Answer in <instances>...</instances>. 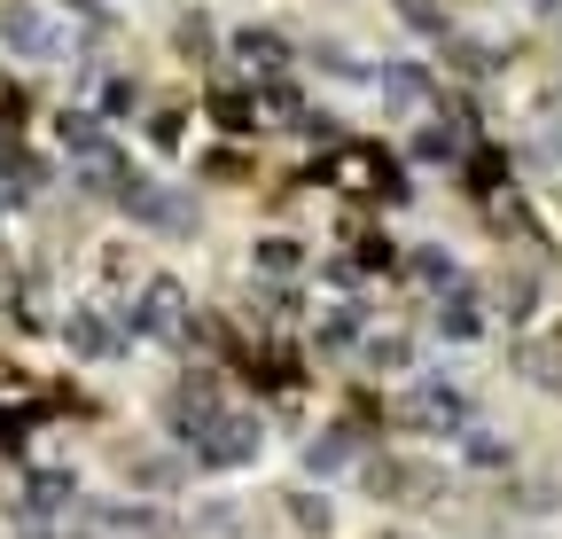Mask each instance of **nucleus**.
Listing matches in <instances>:
<instances>
[{
  "mask_svg": "<svg viewBox=\"0 0 562 539\" xmlns=\"http://www.w3.org/2000/svg\"><path fill=\"white\" fill-rule=\"evenodd\" d=\"M220 63H227V79L266 87V79H290V71H297V40L273 32V24H235V32L220 40Z\"/></svg>",
  "mask_w": 562,
  "mask_h": 539,
  "instance_id": "nucleus-1",
  "label": "nucleus"
},
{
  "mask_svg": "<svg viewBox=\"0 0 562 539\" xmlns=\"http://www.w3.org/2000/svg\"><path fill=\"white\" fill-rule=\"evenodd\" d=\"M63 47H70V32H63V16L47 9V0H9V9H0V55L47 63V55H63Z\"/></svg>",
  "mask_w": 562,
  "mask_h": 539,
  "instance_id": "nucleus-2",
  "label": "nucleus"
},
{
  "mask_svg": "<svg viewBox=\"0 0 562 539\" xmlns=\"http://www.w3.org/2000/svg\"><path fill=\"white\" fill-rule=\"evenodd\" d=\"M375 94H383V110H391V117H414V125L446 102L438 71H430V63H406V55H398V63H375Z\"/></svg>",
  "mask_w": 562,
  "mask_h": 539,
  "instance_id": "nucleus-3",
  "label": "nucleus"
},
{
  "mask_svg": "<svg viewBox=\"0 0 562 539\" xmlns=\"http://www.w3.org/2000/svg\"><path fill=\"white\" fill-rule=\"evenodd\" d=\"M195 117L220 133V142H250V133L266 125L258 87H243V79H211V87H203V102H195Z\"/></svg>",
  "mask_w": 562,
  "mask_h": 539,
  "instance_id": "nucleus-4",
  "label": "nucleus"
},
{
  "mask_svg": "<svg viewBox=\"0 0 562 539\" xmlns=\"http://www.w3.org/2000/svg\"><path fill=\"white\" fill-rule=\"evenodd\" d=\"M133 321L149 328V336H188V321H195V313H188V290L157 274V282H140V313H133Z\"/></svg>",
  "mask_w": 562,
  "mask_h": 539,
  "instance_id": "nucleus-5",
  "label": "nucleus"
},
{
  "mask_svg": "<svg viewBox=\"0 0 562 539\" xmlns=\"http://www.w3.org/2000/svg\"><path fill=\"white\" fill-rule=\"evenodd\" d=\"M188 125H195V102L165 94V102H149V110H140V142H149L157 157H180V142H188Z\"/></svg>",
  "mask_w": 562,
  "mask_h": 539,
  "instance_id": "nucleus-6",
  "label": "nucleus"
},
{
  "mask_svg": "<svg viewBox=\"0 0 562 539\" xmlns=\"http://www.w3.org/2000/svg\"><path fill=\"white\" fill-rule=\"evenodd\" d=\"M461 188L476 195V204H484V195H501V188H516V165H508V149H501V142H476V149L461 157Z\"/></svg>",
  "mask_w": 562,
  "mask_h": 539,
  "instance_id": "nucleus-7",
  "label": "nucleus"
},
{
  "mask_svg": "<svg viewBox=\"0 0 562 539\" xmlns=\"http://www.w3.org/2000/svg\"><path fill=\"white\" fill-rule=\"evenodd\" d=\"M195 172H203L211 188H250V180H258V157H250V142H211V149L195 157Z\"/></svg>",
  "mask_w": 562,
  "mask_h": 539,
  "instance_id": "nucleus-8",
  "label": "nucleus"
},
{
  "mask_svg": "<svg viewBox=\"0 0 562 539\" xmlns=\"http://www.w3.org/2000/svg\"><path fill=\"white\" fill-rule=\"evenodd\" d=\"M140 110H149V87H140L133 71H110V79L94 87V117H102V125H125V117H140Z\"/></svg>",
  "mask_w": 562,
  "mask_h": 539,
  "instance_id": "nucleus-9",
  "label": "nucleus"
},
{
  "mask_svg": "<svg viewBox=\"0 0 562 539\" xmlns=\"http://www.w3.org/2000/svg\"><path fill=\"white\" fill-rule=\"evenodd\" d=\"M220 40H227V32L211 24L203 9H188V16L172 24V55H180V63H220Z\"/></svg>",
  "mask_w": 562,
  "mask_h": 539,
  "instance_id": "nucleus-10",
  "label": "nucleus"
},
{
  "mask_svg": "<svg viewBox=\"0 0 562 539\" xmlns=\"http://www.w3.org/2000/svg\"><path fill=\"white\" fill-rule=\"evenodd\" d=\"M305 235H258L250 243V266H258V274H305Z\"/></svg>",
  "mask_w": 562,
  "mask_h": 539,
  "instance_id": "nucleus-11",
  "label": "nucleus"
},
{
  "mask_svg": "<svg viewBox=\"0 0 562 539\" xmlns=\"http://www.w3.org/2000/svg\"><path fill=\"white\" fill-rule=\"evenodd\" d=\"M406 352H414V345H406L398 328H391V336H368V368H375V375H398V368H406Z\"/></svg>",
  "mask_w": 562,
  "mask_h": 539,
  "instance_id": "nucleus-12",
  "label": "nucleus"
},
{
  "mask_svg": "<svg viewBox=\"0 0 562 539\" xmlns=\"http://www.w3.org/2000/svg\"><path fill=\"white\" fill-rule=\"evenodd\" d=\"M290 516H297L305 531H328V501H321V493H290Z\"/></svg>",
  "mask_w": 562,
  "mask_h": 539,
  "instance_id": "nucleus-13",
  "label": "nucleus"
},
{
  "mask_svg": "<svg viewBox=\"0 0 562 539\" xmlns=\"http://www.w3.org/2000/svg\"><path fill=\"white\" fill-rule=\"evenodd\" d=\"M0 305H9V282H0Z\"/></svg>",
  "mask_w": 562,
  "mask_h": 539,
  "instance_id": "nucleus-14",
  "label": "nucleus"
}]
</instances>
